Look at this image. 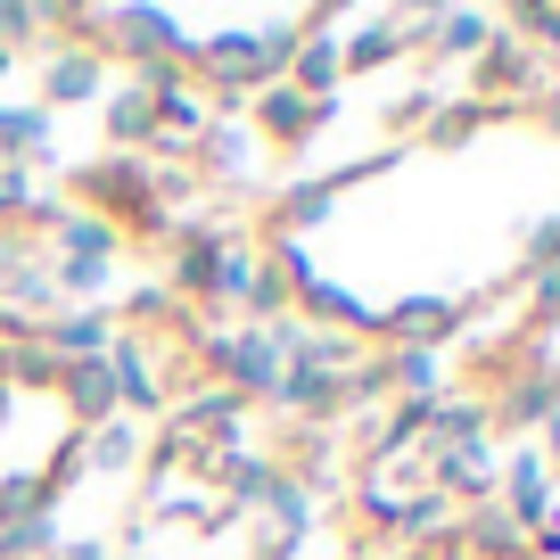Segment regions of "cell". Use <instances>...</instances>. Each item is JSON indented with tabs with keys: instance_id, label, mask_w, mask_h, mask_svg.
<instances>
[]
</instances>
